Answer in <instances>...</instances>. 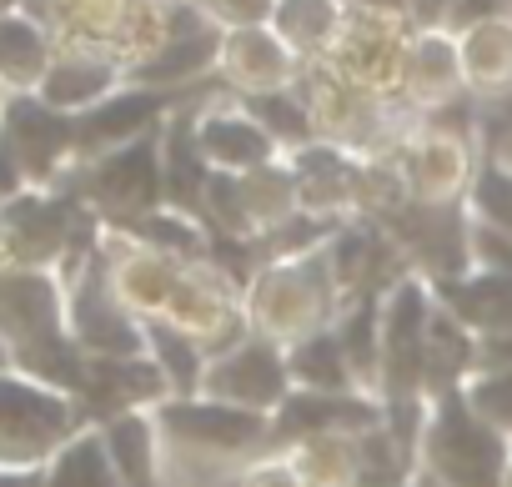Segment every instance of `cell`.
Here are the masks:
<instances>
[{"mask_svg":"<svg viewBox=\"0 0 512 487\" xmlns=\"http://www.w3.org/2000/svg\"><path fill=\"white\" fill-rule=\"evenodd\" d=\"M422 482L432 487H502L507 482V462L512 447L502 432H492L467 397H442L437 412L422 427Z\"/></svg>","mask_w":512,"mask_h":487,"instance_id":"6da1fadb","label":"cell"},{"mask_svg":"<svg viewBox=\"0 0 512 487\" xmlns=\"http://www.w3.org/2000/svg\"><path fill=\"white\" fill-rule=\"evenodd\" d=\"M161 422L181 447H191L196 457H216V462H236V457L256 452L272 432V422L262 412H241V407H226V402L166 407Z\"/></svg>","mask_w":512,"mask_h":487,"instance_id":"7a4b0ae2","label":"cell"},{"mask_svg":"<svg viewBox=\"0 0 512 487\" xmlns=\"http://www.w3.org/2000/svg\"><path fill=\"white\" fill-rule=\"evenodd\" d=\"M71 427L66 402L16 387V382H0V457L6 462H36L46 457Z\"/></svg>","mask_w":512,"mask_h":487,"instance_id":"3957f363","label":"cell"},{"mask_svg":"<svg viewBox=\"0 0 512 487\" xmlns=\"http://www.w3.org/2000/svg\"><path fill=\"white\" fill-rule=\"evenodd\" d=\"M106 452L126 487H156V427L146 417H116L106 432Z\"/></svg>","mask_w":512,"mask_h":487,"instance_id":"277c9868","label":"cell"},{"mask_svg":"<svg viewBox=\"0 0 512 487\" xmlns=\"http://www.w3.org/2000/svg\"><path fill=\"white\" fill-rule=\"evenodd\" d=\"M452 307H457V317L467 327H482L487 337H502V332H512V277L487 272L482 282L462 287L452 297Z\"/></svg>","mask_w":512,"mask_h":487,"instance_id":"5b68a950","label":"cell"},{"mask_svg":"<svg viewBox=\"0 0 512 487\" xmlns=\"http://www.w3.org/2000/svg\"><path fill=\"white\" fill-rule=\"evenodd\" d=\"M161 372V367H156ZM151 367H136V362H101L91 377H86V392H91V402H96V412H126L131 402H141V397H151L156 387H161V377H156Z\"/></svg>","mask_w":512,"mask_h":487,"instance_id":"8992f818","label":"cell"},{"mask_svg":"<svg viewBox=\"0 0 512 487\" xmlns=\"http://www.w3.org/2000/svg\"><path fill=\"white\" fill-rule=\"evenodd\" d=\"M46 487H126V482H121V472H116L106 442L81 437V442H71V447L56 457V472L46 477Z\"/></svg>","mask_w":512,"mask_h":487,"instance_id":"52a82bcc","label":"cell"},{"mask_svg":"<svg viewBox=\"0 0 512 487\" xmlns=\"http://www.w3.org/2000/svg\"><path fill=\"white\" fill-rule=\"evenodd\" d=\"M101 191L116 201V206H146L156 196V156L151 146H136L126 156H116L101 176Z\"/></svg>","mask_w":512,"mask_h":487,"instance_id":"ba28073f","label":"cell"},{"mask_svg":"<svg viewBox=\"0 0 512 487\" xmlns=\"http://www.w3.org/2000/svg\"><path fill=\"white\" fill-rule=\"evenodd\" d=\"M11 141H16V151L31 166H46L66 146V126L51 111H41V106H16L11 111Z\"/></svg>","mask_w":512,"mask_h":487,"instance_id":"9c48e42d","label":"cell"},{"mask_svg":"<svg viewBox=\"0 0 512 487\" xmlns=\"http://www.w3.org/2000/svg\"><path fill=\"white\" fill-rule=\"evenodd\" d=\"M0 322L16 332H51V287L46 282H6L0 287Z\"/></svg>","mask_w":512,"mask_h":487,"instance_id":"30bf717a","label":"cell"},{"mask_svg":"<svg viewBox=\"0 0 512 487\" xmlns=\"http://www.w3.org/2000/svg\"><path fill=\"white\" fill-rule=\"evenodd\" d=\"M151 116H156V96H121L116 106L96 111L81 131H86V141H121V136L141 131Z\"/></svg>","mask_w":512,"mask_h":487,"instance_id":"8fae6325","label":"cell"},{"mask_svg":"<svg viewBox=\"0 0 512 487\" xmlns=\"http://www.w3.org/2000/svg\"><path fill=\"white\" fill-rule=\"evenodd\" d=\"M467 407L502 437H512V372H482L467 387Z\"/></svg>","mask_w":512,"mask_h":487,"instance_id":"7c38bea8","label":"cell"},{"mask_svg":"<svg viewBox=\"0 0 512 487\" xmlns=\"http://www.w3.org/2000/svg\"><path fill=\"white\" fill-rule=\"evenodd\" d=\"M477 206H482V221L502 236H512V171H487L477 181Z\"/></svg>","mask_w":512,"mask_h":487,"instance_id":"4fadbf2b","label":"cell"},{"mask_svg":"<svg viewBox=\"0 0 512 487\" xmlns=\"http://www.w3.org/2000/svg\"><path fill=\"white\" fill-rule=\"evenodd\" d=\"M11 221H16L21 241H26V247H36V252H51L56 236H61V206H21Z\"/></svg>","mask_w":512,"mask_h":487,"instance_id":"5bb4252c","label":"cell"},{"mask_svg":"<svg viewBox=\"0 0 512 487\" xmlns=\"http://www.w3.org/2000/svg\"><path fill=\"white\" fill-rule=\"evenodd\" d=\"M36 61H41L36 31H26V26H0V66H6L11 76H31Z\"/></svg>","mask_w":512,"mask_h":487,"instance_id":"9a60e30c","label":"cell"},{"mask_svg":"<svg viewBox=\"0 0 512 487\" xmlns=\"http://www.w3.org/2000/svg\"><path fill=\"white\" fill-rule=\"evenodd\" d=\"M206 61H211V41H181V46H171L161 61H151L146 76H151V81H171V76H191V71H201Z\"/></svg>","mask_w":512,"mask_h":487,"instance_id":"2e32d148","label":"cell"},{"mask_svg":"<svg viewBox=\"0 0 512 487\" xmlns=\"http://www.w3.org/2000/svg\"><path fill=\"white\" fill-rule=\"evenodd\" d=\"M156 347H161V367L171 372V382H176V387H191V382H196V367H201L196 352H191L186 342H176L171 332H156Z\"/></svg>","mask_w":512,"mask_h":487,"instance_id":"e0dca14e","label":"cell"},{"mask_svg":"<svg viewBox=\"0 0 512 487\" xmlns=\"http://www.w3.org/2000/svg\"><path fill=\"white\" fill-rule=\"evenodd\" d=\"M101 86V71H61L51 81V101H81Z\"/></svg>","mask_w":512,"mask_h":487,"instance_id":"ac0fdd59","label":"cell"},{"mask_svg":"<svg viewBox=\"0 0 512 487\" xmlns=\"http://www.w3.org/2000/svg\"><path fill=\"white\" fill-rule=\"evenodd\" d=\"M477 362H482L487 372H512V332L487 337V342L477 347Z\"/></svg>","mask_w":512,"mask_h":487,"instance_id":"d6986e66","label":"cell"},{"mask_svg":"<svg viewBox=\"0 0 512 487\" xmlns=\"http://www.w3.org/2000/svg\"><path fill=\"white\" fill-rule=\"evenodd\" d=\"M0 487H46L36 472H0Z\"/></svg>","mask_w":512,"mask_h":487,"instance_id":"ffe728a7","label":"cell"},{"mask_svg":"<svg viewBox=\"0 0 512 487\" xmlns=\"http://www.w3.org/2000/svg\"><path fill=\"white\" fill-rule=\"evenodd\" d=\"M11 186H16V166H11L6 156H0V196H6Z\"/></svg>","mask_w":512,"mask_h":487,"instance_id":"44dd1931","label":"cell"},{"mask_svg":"<svg viewBox=\"0 0 512 487\" xmlns=\"http://www.w3.org/2000/svg\"><path fill=\"white\" fill-rule=\"evenodd\" d=\"M502 487H512V462H507V482H502Z\"/></svg>","mask_w":512,"mask_h":487,"instance_id":"7402d4cb","label":"cell"},{"mask_svg":"<svg viewBox=\"0 0 512 487\" xmlns=\"http://www.w3.org/2000/svg\"><path fill=\"white\" fill-rule=\"evenodd\" d=\"M417 487H432V482H417Z\"/></svg>","mask_w":512,"mask_h":487,"instance_id":"603a6c76","label":"cell"},{"mask_svg":"<svg viewBox=\"0 0 512 487\" xmlns=\"http://www.w3.org/2000/svg\"><path fill=\"white\" fill-rule=\"evenodd\" d=\"M407 487H417V482H407Z\"/></svg>","mask_w":512,"mask_h":487,"instance_id":"cb8c5ba5","label":"cell"}]
</instances>
